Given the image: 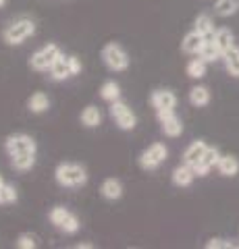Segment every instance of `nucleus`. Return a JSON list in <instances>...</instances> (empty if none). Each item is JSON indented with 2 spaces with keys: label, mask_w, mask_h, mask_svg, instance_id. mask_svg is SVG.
<instances>
[{
  "label": "nucleus",
  "mask_w": 239,
  "mask_h": 249,
  "mask_svg": "<svg viewBox=\"0 0 239 249\" xmlns=\"http://www.w3.org/2000/svg\"><path fill=\"white\" fill-rule=\"evenodd\" d=\"M4 152L11 158V166L19 173H27L36 166L37 145L36 139L27 133H11L4 139Z\"/></svg>",
  "instance_id": "nucleus-1"
},
{
  "label": "nucleus",
  "mask_w": 239,
  "mask_h": 249,
  "mask_svg": "<svg viewBox=\"0 0 239 249\" xmlns=\"http://www.w3.org/2000/svg\"><path fill=\"white\" fill-rule=\"evenodd\" d=\"M88 170L86 166L77 164V162H60L55 168V181L65 187V189H79L88 183Z\"/></svg>",
  "instance_id": "nucleus-2"
},
{
  "label": "nucleus",
  "mask_w": 239,
  "mask_h": 249,
  "mask_svg": "<svg viewBox=\"0 0 239 249\" xmlns=\"http://www.w3.org/2000/svg\"><path fill=\"white\" fill-rule=\"evenodd\" d=\"M36 34V23L34 19H27V17H19L15 19L13 23L4 27L2 31V40L9 44V46H21L25 40H29Z\"/></svg>",
  "instance_id": "nucleus-3"
},
{
  "label": "nucleus",
  "mask_w": 239,
  "mask_h": 249,
  "mask_svg": "<svg viewBox=\"0 0 239 249\" xmlns=\"http://www.w3.org/2000/svg\"><path fill=\"white\" fill-rule=\"evenodd\" d=\"M100 58L106 65V69L112 73H123L129 69V54L119 42H109L100 50Z\"/></svg>",
  "instance_id": "nucleus-4"
},
{
  "label": "nucleus",
  "mask_w": 239,
  "mask_h": 249,
  "mask_svg": "<svg viewBox=\"0 0 239 249\" xmlns=\"http://www.w3.org/2000/svg\"><path fill=\"white\" fill-rule=\"evenodd\" d=\"M63 56V50H60L58 44H46L42 46L40 50H36L32 54V58H29V67L34 69V71H50V67L55 65V62Z\"/></svg>",
  "instance_id": "nucleus-5"
},
{
  "label": "nucleus",
  "mask_w": 239,
  "mask_h": 249,
  "mask_svg": "<svg viewBox=\"0 0 239 249\" xmlns=\"http://www.w3.org/2000/svg\"><path fill=\"white\" fill-rule=\"evenodd\" d=\"M109 112H110V116L114 119V123H117V127L121 131H133L135 129L137 116H135L133 110H131V106L127 102H123V100H114V102H110Z\"/></svg>",
  "instance_id": "nucleus-6"
},
{
  "label": "nucleus",
  "mask_w": 239,
  "mask_h": 249,
  "mask_svg": "<svg viewBox=\"0 0 239 249\" xmlns=\"http://www.w3.org/2000/svg\"><path fill=\"white\" fill-rule=\"evenodd\" d=\"M168 150L165 143H152L140 154V166L144 170H156L166 160Z\"/></svg>",
  "instance_id": "nucleus-7"
},
{
  "label": "nucleus",
  "mask_w": 239,
  "mask_h": 249,
  "mask_svg": "<svg viewBox=\"0 0 239 249\" xmlns=\"http://www.w3.org/2000/svg\"><path fill=\"white\" fill-rule=\"evenodd\" d=\"M156 116H158L160 129H163L165 135H168V137H179L181 135L183 124H181L179 116L175 114V110H158Z\"/></svg>",
  "instance_id": "nucleus-8"
},
{
  "label": "nucleus",
  "mask_w": 239,
  "mask_h": 249,
  "mask_svg": "<svg viewBox=\"0 0 239 249\" xmlns=\"http://www.w3.org/2000/svg\"><path fill=\"white\" fill-rule=\"evenodd\" d=\"M150 104L154 110H175L177 106V96L171 89H154L150 93Z\"/></svg>",
  "instance_id": "nucleus-9"
},
{
  "label": "nucleus",
  "mask_w": 239,
  "mask_h": 249,
  "mask_svg": "<svg viewBox=\"0 0 239 249\" xmlns=\"http://www.w3.org/2000/svg\"><path fill=\"white\" fill-rule=\"evenodd\" d=\"M100 196H102L104 199H109V201L121 199L123 197V183L119 181V178H114V177L104 178L102 185H100Z\"/></svg>",
  "instance_id": "nucleus-10"
},
{
  "label": "nucleus",
  "mask_w": 239,
  "mask_h": 249,
  "mask_svg": "<svg viewBox=\"0 0 239 249\" xmlns=\"http://www.w3.org/2000/svg\"><path fill=\"white\" fill-rule=\"evenodd\" d=\"M219 160H221V154H219L217 147H208L206 154H204V158L200 160L198 164L194 166L196 175H198V177H204V175H208V170H210L212 166H217V164H219Z\"/></svg>",
  "instance_id": "nucleus-11"
},
{
  "label": "nucleus",
  "mask_w": 239,
  "mask_h": 249,
  "mask_svg": "<svg viewBox=\"0 0 239 249\" xmlns=\"http://www.w3.org/2000/svg\"><path fill=\"white\" fill-rule=\"evenodd\" d=\"M204 44H206L204 36H202V34H198V31L194 29L191 34H187V36L183 37L181 50H183V52H187V54H200V52H202V48H204Z\"/></svg>",
  "instance_id": "nucleus-12"
},
{
  "label": "nucleus",
  "mask_w": 239,
  "mask_h": 249,
  "mask_svg": "<svg viewBox=\"0 0 239 249\" xmlns=\"http://www.w3.org/2000/svg\"><path fill=\"white\" fill-rule=\"evenodd\" d=\"M48 108H50V98L46 96L44 91H36V93L29 96L27 110L32 114H44V112H48Z\"/></svg>",
  "instance_id": "nucleus-13"
},
{
  "label": "nucleus",
  "mask_w": 239,
  "mask_h": 249,
  "mask_svg": "<svg viewBox=\"0 0 239 249\" xmlns=\"http://www.w3.org/2000/svg\"><path fill=\"white\" fill-rule=\"evenodd\" d=\"M206 150H208V145L204 143V142H194L191 143L187 150H185V154H183V162L185 164H189L191 168H194L200 160L204 158V154H206Z\"/></svg>",
  "instance_id": "nucleus-14"
},
{
  "label": "nucleus",
  "mask_w": 239,
  "mask_h": 249,
  "mask_svg": "<svg viewBox=\"0 0 239 249\" xmlns=\"http://www.w3.org/2000/svg\"><path fill=\"white\" fill-rule=\"evenodd\" d=\"M194 177H196V170L189 164H185V162L173 170V183L177 187H189L191 183H194Z\"/></svg>",
  "instance_id": "nucleus-15"
},
{
  "label": "nucleus",
  "mask_w": 239,
  "mask_h": 249,
  "mask_svg": "<svg viewBox=\"0 0 239 249\" xmlns=\"http://www.w3.org/2000/svg\"><path fill=\"white\" fill-rule=\"evenodd\" d=\"M81 124L83 127H88V129H96V127H100V123H102V112H100V108L98 106H94V104H90V106H86L81 110Z\"/></svg>",
  "instance_id": "nucleus-16"
},
{
  "label": "nucleus",
  "mask_w": 239,
  "mask_h": 249,
  "mask_svg": "<svg viewBox=\"0 0 239 249\" xmlns=\"http://www.w3.org/2000/svg\"><path fill=\"white\" fill-rule=\"evenodd\" d=\"M194 25H196V31H198V34H202V36H204V40H206V42L214 40V23H212V19H210V15H198Z\"/></svg>",
  "instance_id": "nucleus-17"
},
{
  "label": "nucleus",
  "mask_w": 239,
  "mask_h": 249,
  "mask_svg": "<svg viewBox=\"0 0 239 249\" xmlns=\"http://www.w3.org/2000/svg\"><path fill=\"white\" fill-rule=\"evenodd\" d=\"M48 73H50V79H52V81H65V79H69V77H71V71H69V62H67L65 54L55 62V65L50 67Z\"/></svg>",
  "instance_id": "nucleus-18"
},
{
  "label": "nucleus",
  "mask_w": 239,
  "mask_h": 249,
  "mask_svg": "<svg viewBox=\"0 0 239 249\" xmlns=\"http://www.w3.org/2000/svg\"><path fill=\"white\" fill-rule=\"evenodd\" d=\"M100 98L104 100V102H114V100H121V85L114 81V79H109L102 83V88H100Z\"/></svg>",
  "instance_id": "nucleus-19"
},
{
  "label": "nucleus",
  "mask_w": 239,
  "mask_h": 249,
  "mask_svg": "<svg viewBox=\"0 0 239 249\" xmlns=\"http://www.w3.org/2000/svg\"><path fill=\"white\" fill-rule=\"evenodd\" d=\"M189 102L194 106H206L210 102V91L204 85H196V88L189 89Z\"/></svg>",
  "instance_id": "nucleus-20"
},
{
  "label": "nucleus",
  "mask_w": 239,
  "mask_h": 249,
  "mask_svg": "<svg viewBox=\"0 0 239 249\" xmlns=\"http://www.w3.org/2000/svg\"><path fill=\"white\" fill-rule=\"evenodd\" d=\"M214 44H217L219 48L222 50V54H225L229 48H233V34H231L227 27L217 29L214 31Z\"/></svg>",
  "instance_id": "nucleus-21"
},
{
  "label": "nucleus",
  "mask_w": 239,
  "mask_h": 249,
  "mask_svg": "<svg viewBox=\"0 0 239 249\" xmlns=\"http://www.w3.org/2000/svg\"><path fill=\"white\" fill-rule=\"evenodd\" d=\"M217 166L221 170V175L233 177V175H237V170H239V162H237V158H233V156H221Z\"/></svg>",
  "instance_id": "nucleus-22"
},
{
  "label": "nucleus",
  "mask_w": 239,
  "mask_h": 249,
  "mask_svg": "<svg viewBox=\"0 0 239 249\" xmlns=\"http://www.w3.org/2000/svg\"><path fill=\"white\" fill-rule=\"evenodd\" d=\"M198 56L204 58L206 62H217L219 58H222V50L219 48L217 44H214V40H210V42L204 44V48H202V52H200Z\"/></svg>",
  "instance_id": "nucleus-23"
},
{
  "label": "nucleus",
  "mask_w": 239,
  "mask_h": 249,
  "mask_svg": "<svg viewBox=\"0 0 239 249\" xmlns=\"http://www.w3.org/2000/svg\"><path fill=\"white\" fill-rule=\"evenodd\" d=\"M71 214V210L65 208V206H55V208H50V212H48V220L50 224L55 229H60V224H63L67 220V216Z\"/></svg>",
  "instance_id": "nucleus-24"
},
{
  "label": "nucleus",
  "mask_w": 239,
  "mask_h": 249,
  "mask_svg": "<svg viewBox=\"0 0 239 249\" xmlns=\"http://www.w3.org/2000/svg\"><path fill=\"white\" fill-rule=\"evenodd\" d=\"M222 58H225V65H227V71L231 75H235L239 77V50L235 48H229L225 54H222Z\"/></svg>",
  "instance_id": "nucleus-25"
},
{
  "label": "nucleus",
  "mask_w": 239,
  "mask_h": 249,
  "mask_svg": "<svg viewBox=\"0 0 239 249\" xmlns=\"http://www.w3.org/2000/svg\"><path fill=\"white\" fill-rule=\"evenodd\" d=\"M19 199V193H17V187L11 185V183H4L0 187V206H11Z\"/></svg>",
  "instance_id": "nucleus-26"
},
{
  "label": "nucleus",
  "mask_w": 239,
  "mask_h": 249,
  "mask_svg": "<svg viewBox=\"0 0 239 249\" xmlns=\"http://www.w3.org/2000/svg\"><path fill=\"white\" fill-rule=\"evenodd\" d=\"M239 9V0H219L217 6H214V11L221 17H231L233 13H237Z\"/></svg>",
  "instance_id": "nucleus-27"
},
{
  "label": "nucleus",
  "mask_w": 239,
  "mask_h": 249,
  "mask_svg": "<svg viewBox=\"0 0 239 249\" xmlns=\"http://www.w3.org/2000/svg\"><path fill=\"white\" fill-rule=\"evenodd\" d=\"M79 229H81V220L79 218H77V214H69L67 216V220L60 224V232H65V235H77V232H79Z\"/></svg>",
  "instance_id": "nucleus-28"
},
{
  "label": "nucleus",
  "mask_w": 239,
  "mask_h": 249,
  "mask_svg": "<svg viewBox=\"0 0 239 249\" xmlns=\"http://www.w3.org/2000/svg\"><path fill=\"white\" fill-rule=\"evenodd\" d=\"M187 75L191 79H202L206 75V60L204 58H194L187 65Z\"/></svg>",
  "instance_id": "nucleus-29"
},
{
  "label": "nucleus",
  "mask_w": 239,
  "mask_h": 249,
  "mask_svg": "<svg viewBox=\"0 0 239 249\" xmlns=\"http://www.w3.org/2000/svg\"><path fill=\"white\" fill-rule=\"evenodd\" d=\"M15 245H17L19 249H36L37 241H36V237L32 235V232H21V235L17 237V241H15Z\"/></svg>",
  "instance_id": "nucleus-30"
},
{
  "label": "nucleus",
  "mask_w": 239,
  "mask_h": 249,
  "mask_svg": "<svg viewBox=\"0 0 239 249\" xmlns=\"http://www.w3.org/2000/svg\"><path fill=\"white\" fill-rule=\"evenodd\" d=\"M67 62H69V71H71V77H77V75L81 73L83 65H81V58L79 56H75V54H69Z\"/></svg>",
  "instance_id": "nucleus-31"
},
{
  "label": "nucleus",
  "mask_w": 239,
  "mask_h": 249,
  "mask_svg": "<svg viewBox=\"0 0 239 249\" xmlns=\"http://www.w3.org/2000/svg\"><path fill=\"white\" fill-rule=\"evenodd\" d=\"M206 247L208 249H229V247H233V243H227V241H222V239H212Z\"/></svg>",
  "instance_id": "nucleus-32"
},
{
  "label": "nucleus",
  "mask_w": 239,
  "mask_h": 249,
  "mask_svg": "<svg viewBox=\"0 0 239 249\" xmlns=\"http://www.w3.org/2000/svg\"><path fill=\"white\" fill-rule=\"evenodd\" d=\"M75 249H94V243H77Z\"/></svg>",
  "instance_id": "nucleus-33"
},
{
  "label": "nucleus",
  "mask_w": 239,
  "mask_h": 249,
  "mask_svg": "<svg viewBox=\"0 0 239 249\" xmlns=\"http://www.w3.org/2000/svg\"><path fill=\"white\" fill-rule=\"evenodd\" d=\"M4 183H6V181H4V177H2V175H0V187H2Z\"/></svg>",
  "instance_id": "nucleus-34"
},
{
  "label": "nucleus",
  "mask_w": 239,
  "mask_h": 249,
  "mask_svg": "<svg viewBox=\"0 0 239 249\" xmlns=\"http://www.w3.org/2000/svg\"><path fill=\"white\" fill-rule=\"evenodd\" d=\"M6 4V0H0V9H2V6Z\"/></svg>",
  "instance_id": "nucleus-35"
}]
</instances>
